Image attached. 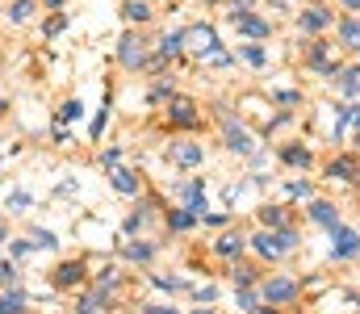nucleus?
I'll list each match as a JSON object with an SVG mask.
<instances>
[{"mask_svg":"<svg viewBox=\"0 0 360 314\" xmlns=\"http://www.w3.org/2000/svg\"><path fill=\"white\" fill-rule=\"evenodd\" d=\"M252 247H256L264 260H281L289 247H297V235H293V230H260V235L252 239Z\"/></svg>","mask_w":360,"mask_h":314,"instance_id":"1","label":"nucleus"},{"mask_svg":"<svg viewBox=\"0 0 360 314\" xmlns=\"http://www.w3.org/2000/svg\"><path fill=\"white\" fill-rule=\"evenodd\" d=\"M184 46L205 59V55L218 51V30H214V25H193V30H184Z\"/></svg>","mask_w":360,"mask_h":314,"instance_id":"2","label":"nucleus"},{"mask_svg":"<svg viewBox=\"0 0 360 314\" xmlns=\"http://www.w3.org/2000/svg\"><path fill=\"white\" fill-rule=\"evenodd\" d=\"M168 122H172V126H184V130H197V126H201L197 101H188V97H172V101H168Z\"/></svg>","mask_w":360,"mask_h":314,"instance_id":"3","label":"nucleus"},{"mask_svg":"<svg viewBox=\"0 0 360 314\" xmlns=\"http://www.w3.org/2000/svg\"><path fill=\"white\" fill-rule=\"evenodd\" d=\"M356 251H360V235L352 226H335V230H331V256H335V260H352Z\"/></svg>","mask_w":360,"mask_h":314,"instance_id":"4","label":"nucleus"},{"mask_svg":"<svg viewBox=\"0 0 360 314\" xmlns=\"http://www.w3.org/2000/svg\"><path fill=\"white\" fill-rule=\"evenodd\" d=\"M293 298H297V281H293V277H272V281H264V302H269V306L293 302Z\"/></svg>","mask_w":360,"mask_h":314,"instance_id":"5","label":"nucleus"},{"mask_svg":"<svg viewBox=\"0 0 360 314\" xmlns=\"http://www.w3.org/2000/svg\"><path fill=\"white\" fill-rule=\"evenodd\" d=\"M176 197L184 202V209H193L197 218H205V185L201 181H184L176 189Z\"/></svg>","mask_w":360,"mask_h":314,"instance_id":"6","label":"nucleus"},{"mask_svg":"<svg viewBox=\"0 0 360 314\" xmlns=\"http://www.w3.org/2000/svg\"><path fill=\"white\" fill-rule=\"evenodd\" d=\"M117 59H122V67H143V63H147V51H143V42H139L134 34H126V38L117 42Z\"/></svg>","mask_w":360,"mask_h":314,"instance_id":"7","label":"nucleus"},{"mask_svg":"<svg viewBox=\"0 0 360 314\" xmlns=\"http://www.w3.org/2000/svg\"><path fill=\"white\" fill-rule=\"evenodd\" d=\"M222 126H226V147L231 151H239V155H252L256 151V143H252V134L239 126V122H231V117H222Z\"/></svg>","mask_w":360,"mask_h":314,"instance_id":"8","label":"nucleus"},{"mask_svg":"<svg viewBox=\"0 0 360 314\" xmlns=\"http://www.w3.org/2000/svg\"><path fill=\"white\" fill-rule=\"evenodd\" d=\"M51 281H55V289H72V285H80V281H84V264H80V260H72V264H59Z\"/></svg>","mask_w":360,"mask_h":314,"instance_id":"9","label":"nucleus"},{"mask_svg":"<svg viewBox=\"0 0 360 314\" xmlns=\"http://www.w3.org/2000/svg\"><path fill=\"white\" fill-rule=\"evenodd\" d=\"M172 159H176L180 168H197V164L205 159V151H201L197 143H176V147H172Z\"/></svg>","mask_w":360,"mask_h":314,"instance_id":"10","label":"nucleus"},{"mask_svg":"<svg viewBox=\"0 0 360 314\" xmlns=\"http://www.w3.org/2000/svg\"><path fill=\"white\" fill-rule=\"evenodd\" d=\"M306 59H310V67H314V72H331V76L340 72V67L327 59V42H310V46H306Z\"/></svg>","mask_w":360,"mask_h":314,"instance_id":"11","label":"nucleus"},{"mask_svg":"<svg viewBox=\"0 0 360 314\" xmlns=\"http://www.w3.org/2000/svg\"><path fill=\"white\" fill-rule=\"evenodd\" d=\"M235 30H239V34H248V38H264L272 25L264 21V17H252V13H243V17H235Z\"/></svg>","mask_w":360,"mask_h":314,"instance_id":"12","label":"nucleus"},{"mask_svg":"<svg viewBox=\"0 0 360 314\" xmlns=\"http://www.w3.org/2000/svg\"><path fill=\"white\" fill-rule=\"evenodd\" d=\"M335 84H340V97H360V67L335 72Z\"/></svg>","mask_w":360,"mask_h":314,"instance_id":"13","label":"nucleus"},{"mask_svg":"<svg viewBox=\"0 0 360 314\" xmlns=\"http://www.w3.org/2000/svg\"><path fill=\"white\" fill-rule=\"evenodd\" d=\"M327 25H331V13H327V8H306V13H302V30H306V34H319V30H327Z\"/></svg>","mask_w":360,"mask_h":314,"instance_id":"14","label":"nucleus"},{"mask_svg":"<svg viewBox=\"0 0 360 314\" xmlns=\"http://www.w3.org/2000/svg\"><path fill=\"white\" fill-rule=\"evenodd\" d=\"M310 218H314L319 226H331V230L340 226V214H335V206H331V202H310Z\"/></svg>","mask_w":360,"mask_h":314,"instance_id":"15","label":"nucleus"},{"mask_svg":"<svg viewBox=\"0 0 360 314\" xmlns=\"http://www.w3.org/2000/svg\"><path fill=\"white\" fill-rule=\"evenodd\" d=\"M356 172H360V164L352 159V155H344V159H335V164L327 168L331 181H356Z\"/></svg>","mask_w":360,"mask_h":314,"instance_id":"16","label":"nucleus"},{"mask_svg":"<svg viewBox=\"0 0 360 314\" xmlns=\"http://www.w3.org/2000/svg\"><path fill=\"white\" fill-rule=\"evenodd\" d=\"M113 189L126 193V197H134V193H139V176L126 172V168H113Z\"/></svg>","mask_w":360,"mask_h":314,"instance_id":"17","label":"nucleus"},{"mask_svg":"<svg viewBox=\"0 0 360 314\" xmlns=\"http://www.w3.org/2000/svg\"><path fill=\"white\" fill-rule=\"evenodd\" d=\"M340 42H344L348 51H360V21H352V17L340 21Z\"/></svg>","mask_w":360,"mask_h":314,"instance_id":"18","label":"nucleus"},{"mask_svg":"<svg viewBox=\"0 0 360 314\" xmlns=\"http://www.w3.org/2000/svg\"><path fill=\"white\" fill-rule=\"evenodd\" d=\"M80 113H84V105L76 101V97H72V101H63V105H59V113H55V130H63V126H68V122H76Z\"/></svg>","mask_w":360,"mask_h":314,"instance_id":"19","label":"nucleus"},{"mask_svg":"<svg viewBox=\"0 0 360 314\" xmlns=\"http://www.w3.org/2000/svg\"><path fill=\"white\" fill-rule=\"evenodd\" d=\"M281 159H285L289 168H310V151H306V147H297V143H289V147L281 151Z\"/></svg>","mask_w":360,"mask_h":314,"instance_id":"20","label":"nucleus"},{"mask_svg":"<svg viewBox=\"0 0 360 314\" xmlns=\"http://www.w3.org/2000/svg\"><path fill=\"white\" fill-rule=\"evenodd\" d=\"M122 17H126V21H139V25H143V21H151V8H147L143 0H126V4H122Z\"/></svg>","mask_w":360,"mask_h":314,"instance_id":"21","label":"nucleus"},{"mask_svg":"<svg viewBox=\"0 0 360 314\" xmlns=\"http://www.w3.org/2000/svg\"><path fill=\"white\" fill-rule=\"evenodd\" d=\"M214 251H218V256H226V260H235V256L243 251V235H222Z\"/></svg>","mask_w":360,"mask_h":314,"instance_id":"22","label":"nucleus"},{"mask_svg":"<svg viewBox=\"0 0 360 314\" xmlns=\"http://www.w3.org/2000/svg\"><path fill=\"white\" fill-rule=\"evenodd\" d=\"M0 314H25V298H21L17 289L0 294Z\"/></svg>","mask_w":360,"mask_h":314,"instance_id":"23","label":"nucleus"},{"mask_svg":"<svg viewBox=\"0 0 360 314\" xmlns=\"http://www.w3.org/2000/svg\"><path fill=\"white\" fill-rule=\"evenodd\" d=\"M180 46H184V34H164L160 38V59H172Z\"/></svg>","mask_w":360,"mask_h":314,"instance_id":"24","label":"nucleus"},{"mask_svg":"<svg viewBox=\"0 0 360 314\" xmlns=\"http://www.w3.org/2000/svg\"><path fill=\"white\" fill-rule=\"evenodd\" d=\"M260 218H264V226H269V230H285V209H281V206L260 209Z\"/></svg>","mask_w":360,"mask_h":314,"instance_id":"25","label":"nucleus"},{"mask_svg":"<svg viewBox=\"0 0 360 314\" xmlns=\"http://www.w3.org/2000/svg\"><path fill=\"white\" fill-rule=\"evenodd\" d=\"M193 222H197V214H193V209H176V214L168 218V226H172V230H188Z\"/></svg>","mask_w":360,"mask_h":314,"instance_id":"26","label":"nucleus"},{"mask_svg":"<svg viewBox=\"0 0 360 314\" xmlns=\"http://www.w3.org/2000/svg\"><path fill=\"white\" fill-rule=\"evenodd\" d=\"M101 306H105V294H89L80 302V314H101Z\"/></svg>","mask_w":360,"mask_h":314,"instance_id":"27","label":"nucleus"},{"mask_svg":"<svg viewBox=\"0 0 360 314\" xmlns=\"http://www.w3.org/2000/svg\"><path fill=\"white\" fill-rule=\"evenodd\" d=\"M126 256H130V260H139V264H147V260H151V247H147V243H130V247H126Z\"/></svg>","mask_w":360,"mask_h":314,"instance_id":"28","label":"nucleus"},{"mask_svg":"<svg viewBox=\"0 0 360 314\" xmlns=\"http://www.w3.org/2000/svg\"><path fill=\"white\" fill-rule=\"evenodd\" d=\"M235 285H239V289H252V285H256V273H252V268H235Z\"/></svg>","mask_w":360,"mask_h":314,"instance_id":"29","label":"nucleus"},{"mask_svg":"<svg viewBox=\"0 0 360 314\" xmlns=\"http://www.w3.org/2000/svg\"><path fill=\"white\" fill-rule=\"evenodd\" d=\"M30 13H34V0H17V4H13V13H8V17H13V21H25V17H30Z\"/></svg>","mask_w":360,"mask_h":314,"instance_id":"30","label":"nucleus"},{"mask_svg":"<svg viewBox=\"0 0 360 314\" xmlns=\"http://www.w3.org/2000/svg\"><path fill=\"white\" fill-rule=\"evenodd\" d=\"M352 117H356V109H340V117H335V134H344V130L352 126Z\"/></svg>","mask_w":360,"mask_h":314,"instance_id":"31","label":"nucleus"},{"mask_svg":"<svg viewBox=\"0 0 360 314\" xmlns=\"http://www.w3.org/2000/svg\"><path fill=\"white\" fill-rule=\"evenodd\" d=\"M0 285H4V289L17 285V273H13V264H4V260H0Z\"/></svg>","mask_w":360,"mask_h":314,"instance_id":"32","label":"nucleus"},{"mask_svg":"<svg viewBox=\"0 0 360 314\" xmlns=\"http://www.w3.org/2000/svg\"><path fill=\"white\" fill-rule=\"evenodd\" d=\"M243 59L260 67V63H264V46H243Z\"/></svg>","mask_w":360,"mask_h":314,"instance_id":"33","label":"nucleus"},{"mask_svg":"<svg viewBox=\"0 0 360 314\" xmlns=\"http://www.w3.org/2000/svg\"><path fill=\"white\" fill-rule=\"evenodd\" d=\"M30 251H34V243H30V239H13V256H17V260H25Z\"/></svg>","mask_w":360,"mask_h":314,"instance_id":"34","label":"nucleus"},{"mask_svg":"<svg viewBox=\"0 0 360 314\" xmlns=\"http://www.w3.org/2000/svg\"><path fill=\"white\" fill-rule=\"evenodd\" d=\"M289 197H310V181H306V185L293 181V185H289Z\"/></svg>","mask_w":360,"mask_h":314,"instance_id":"35","label":"nucleus"},{"mask_svg":"<svg viewBox=\"0 0 360 314\" xmlns=\"http://www.w3.org/2000/svg\"><path fill=\"white\" fill-rule=\"evenodd\" d=\"M101 164L113 172V168H122V155H117V151H105V159H101Z\"/></svg>","mask_w":360,"mask_h":314,"instance_id":"36","label":"nucleus"},{"mask_svg":"<svg viewBox=\"0 0 360 314\" xmlns=\"http://www.w3.org/2000/svg\"><path fill=\"white\" fill-rule=\"evenodd\" d=\"M63 25H68V17H51V21H46V34H59Z\"/></svg>","mask_w":360,"mask_h":314,"instance_id":"37","label":"nucleus"},{"mask_svg":"<svg viewBox=\"0 0 360 314\" xmlns=\"http://www.w3.org/2000/svg\"><path fill=\"white\" fill-rule=\"evenodd\" d=\"M34 239H38L42 247H55V235H51V230H34Z\"/></svg>","mask_w":360,"mask_h":314,"instance_id":"38","label":"nucleus"},{"mask_svg":"<svg viewBox=\"0 0 360 314\" xmlns=\"http://www.w3.org/2000/svg\"><path fill=\"white\" fill-rule=\"evenodd\" d=\"M239 306H243V310H252V306H256V298H252L248 289H239Z\"/></svg>","mask_w":360,"mask_h":314,"instance_id":"39","label":"nucleus"},{"mask_svg":"<svg viewBox=\"0 0 360 314\" xmlns=\"http://www.w3.org/2000/svg\"><path fill=\"white\" fill-rule=\"evenodd\" d=\"M155 285L160 289H180V281H172V277H155Z\"/></svg>","mask_w":360,"mask_h":314,"instance_id":"40","label":"nucleus"},{"mask_svg":"<svg viewBox=\"0 0 360 314\" xmlns=\"http://www.w3.org/2000/svg\"><path fill=\"white\" fill-rule=\"evenodd\" d=\"M143 314H176V310H172V306H147Z\"/></svg>","mask_w":360,"mask_h":314,"instance_id":"41","label":"nucleus"},{"mask_svg":"<svg viewBox=\"0 0 360 314\" xmlns=\"http://www.w3.org/2000/svg\"><path fill=\"white\" fill-rule=\"evenodd\" d=\"M340 4H344V8H360V0H340Z\"/></svg>","mask_w":360,"mask_h":314,"instance_id":"42","label":"nucleus"},{"mask_svg":"<svg viewBox=\"0 0 360 314\" xmlns=\"http://www.w3.org/2000/svg\"><path fill=\"white\" fill-rule=\"evenodd\" d=\"M352 122H356V134H360V109H356V117H352Z\"/></svg>","mask_w":360,"mask_h":314,"instance_id":"43","label":"nucleus"},{"mask_svg":"<svg viewBox=\"0 0 360 314\" xmlns=\"http://www.w3.org/2000/svg\"><path fill=\"white\" fill-rule=\"evenodd\" d=\"M256 314H272V306H269V310H256Z\"/></svg>","mask_w":360,"mask_h":314,"instance_id":"44","label":"nucleus"},{"mask_svg":"<svg viewBox=\"0 0 360 314\" xmlns=\"http://www.w3.org/2000/svg\"><path fill=\"white\" fill-rule=\"evenodd\" d=\"M0 239H4V222H0Z\"/></svg>","mask_w":360,"mask_h":314,"instance_id":"45","label":"nucleus"},{"mask_svg":"<svg viewBox=\"0 0 360 314\" xmlns=\"http://www.w3.org/2000/svg\"><path fill=\"white\" fill-rule=\"evenodd\" d=\"M46 4H59V0H46Z\"/></svg>","mask_w":360,"mask_h":314,"instance_id":"46","label":"nucleus"},{"mask_svg":"<svg viewBox=\"0 0 360 314\" xmlns=\"http://www.w3.org/2000/svg\"><path fill=\"white\" fill-rule=\"evenodd\" d=\"M197 314H210V310H197Z\"/></svg>","mask_w":360,"mask_h":314,"instance_id":"47","label":"nucleus"}]
</instances>
